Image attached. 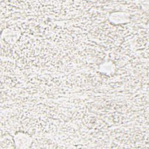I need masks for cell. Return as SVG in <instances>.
<instances>
[{
    "instance_id": "1",
    "label": "cell",
    "mask_w": 149,
    "mask_h": 149,
    "mask_svg": "<svg viewBox=\"0 0 149 149\" xmlns=\"http://www.w3.org/2000/svg\"><path fill=\"white\" fill-rule=\"evenodd\" d=\"M15 142L18 147L25 148L29 147L31 143L30 137L23 133L18 132L15 134Z\"/></svg>"
}]
</instances>
